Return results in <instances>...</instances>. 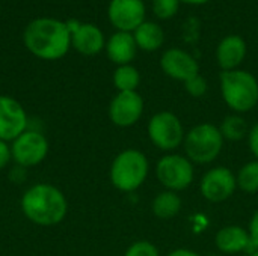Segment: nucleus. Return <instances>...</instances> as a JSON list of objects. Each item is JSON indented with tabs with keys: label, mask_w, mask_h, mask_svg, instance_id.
<instances>
[{
	"label": "nucleus",
	"mask_w": 258,
	"mask_h": 256,
	"mask_svg": "<svg viewBox=\"0 0 258 256\" xmlns=\"http://www.w3.org/2000/svg\"><path fill=\"white\" fill-rule=\"evenodd\" d=\"M159 181L171 192L184 190L194 181V167L190 161L181 155H166L156 167Z\"/></svg>",
	"instance_id": "6e6552de"
},
{
	"label": "nucleus",
	"mask_w": 258,
	"mask_h": 256,
	"mask_svg": "<svg viewBox=\"0 0 258 256\" xmlns=\"http://www.w3.org/2000/svg\"><path fill=\"white\" fill-rule=\"evenodd\" d=\"M124 256H159V250L150 241H136L127 249Z\"/></svg>",
	"instance_id": "b1692460"
},
{
	"label": "nucleus",
	"mask_w": 258,
	"mask_h": 256,
	"mask_svg": "<svg viewBox=\"0 0 258 256\" xmlns=\"http://www.w3.org/2000/svg\"><path fill=\"white\" fill-rule=\"evenodd\" d=\"M251 256H258V250H255V252H252V253H251Z\"/></svg>",
	"instance_id": "7c9ffc66"
},
{
	"label": "nucleus",
	"mask_w": 258,
	"mask_h": 256,
	"mask_svg": "<svg viewBox=\"0 0 258 256\" xmlns=\"http://www.w3.org/2000/svg\"><path fill=\"white\" fill-rule=\"evenodd\" d=\"M180 0H153V12L159 20H169L177 15Z\"/></svg>",
	"instance_id": "5701e85b"
},
{
	"label": "nucleus",
	"mask_w": 258,
	"mask_h": 256,
	"mask_svg": "<svg viewBox=\"0 0 258 256\" xmlns=\"http://www.w3.org/2000/svg\"><path fill=\"white\" fill-rule=\"evenodd\" d=\"M71 33V45L83 56H95L104 47V35L100 27L89 23H79L77 20L65 21Z\"/></svg>",
	"instance_id": "f8f14e48"
},
{
	"label": "nucleus",
	"mask_w": 258,
	"mask_h": 256,
	"mask_svg": "<svg viewBox=\"0 0 258 256\" xmlns=\"http://www.w3.org/2000/svg\"><path fill=\"white\" fill-rule=\"evenodd\" d=\"M144 112V101L141 95L133 92H118L109 106V118L118 127H132L135 125Z\"/></svg>",
	"instance_id": "9b49d317"
},
{
	"label": "nucleus",
	"mask_w": 258,
	"mask_h": 256,
	"mask_svg": "<svg viewBox=\"0 0 258 256\" xmlns=\"http://www.w3.org/2000/svg\"><path fill=\"white\" fill-rule=\"evenodd\" d=\"M207 256H218V255H207Z\"/></svg>",
	"instance_id": "2f4dec72"
},
{
	"label": "nucleus",
	"mask_w": 258,
	"mask_h": 256,
	"mask_svg": "<svg viewBox=\"0 0 258 256\" xmlns=\"http://www.w3.org/2000/svg\"><path fill=\"white\" fill-rule=\"evenodd\" d=\"M216 246L224 253H237L254 247L251 243L249 232L240 226H227L222 228L216 235Z\"/></svg>",
	"instance_id": "f3484780"
},
{
	"label": "nucleus",
	"mask_w": 258,
	"mask_h": 256,
	"mask_svg": "<svg viewBox=\"0 0 258 256\" xmlns=\"http://www.w3.org/2000/svg\"><path fill=\"white\" fill-rule=\"evenodd\" d=\"M246 57V42L239 35L225 36L216 48V60L222 71L237 69Z\"/></svg>",
	"instance_id": "2eb2a0df"
},
{
	"label": "nucleus",
	"mask_w": 258,
	"mask_h": 256,
	"mask_svg": "<svg viewBox=\"0 0 258 256\" xmlns=\"http://www.w3.org/2000/svg\"><path fill=\"white\" fill-rule=\"evenodd\" d=\"M148 136L159 149L171 151L180 146L184 133L180 119L174 113L160 112L151 118L148 124Z\"/></svg>",
	"instance_id": "0eeeda50"
},
{
	"label": "nucleus",
	"mask_w": 258,
	"mask_h": 256,
	"mask_svg": "<svg viewBox=\"0 0 258 256\" xmlns=\"http://www.w3.org/2000/svg\"><path fill=\"white\" fill-rule=\"evenodd\" d=\"M180 210H181V199L178 198V195H175V192L168 190L159 193L153 201V213L157 219L169 220L175 217L180 213Z\"/></svg>",
	"instance_id": "6ab92c4d"
},
{
	"label": "nucleus",
	"mask_w": 258,
	"mask_h": 256,
	"mask_svg": "<svg viewBox=\"0 0 258 256\" xmlns=\"http://www.w3.org/2000/svg\"><path fill=\"white\" fill-rule=\"evenodd\" d=\"M237 180L228 167H215L209 170L201 181V192L210 202L227 201L236 190Z\"/></svg>",
	"instance_id": "ddd939ff"
},
{
	"label": "nucleus",
	"mask_w": 258,
	"mask_h": 256,
	"mask_svg": "<svg viewBox=\"0 0 258 256\" xmlns=\"http://www.w3.org/2000/svg\"><path fill=\"white\" fill-rule=\"evenodd\" d=\"M249 148L258 158V124H255L249 131Z\"/></svg>",
	"instance_id": "cd10ccee"
},
{
	"label": "nucleus",
	"mask_w": 258,
	"mask_h": 256,
	"mask_svg": "<svg viewBox=\"0 0 258 256\" xmlns=\"http://www.w3.org/2000/svg\"><path fill=\"white\" fill-rule=\"evenodd\" d=\"M141 83L139 71L132 65H121L113 72V84L119 92H133Z\"/></svg>",
	"instance_id": "aec40b11"
},
{
	"label": "nucleus",
	"mask_w": 258,
	"mask_h": 256,
	"mask_svg": "<svg viewBox=\"0 0 258 256\" xmlns=\"http://www.w3.org/2000/svg\"><path fill=\"white\" fill-rule=\"evenodd\" d=\"M23 42L38 59L57 60L63 57L71 47V33L67 23L42 17L26 26L23 32Z\"/></svg>",
	"instance_id": "f257e3e1"
},
{
	"label": "nucleus",
	"mask_w": 258,
	"mask_h": 256,
	"mask_svg": "<svg viewBox=\"0 0 258 256\" xmlns=\"http://www.w3.org/2000/svg\"><path fill=\"white\" fill-rule=\"evenodd\" d=\"M148 175V160L138 149L118 154L110 167V181L121 192H133L142 186Z\"/></svg>",
	"instance_id": "20e7f679"
},
{
	"label": "nucleus",
	"mask_w": 258,
	"mask_h": 256,
	"mask_svg": "<svg viewBox=\"0 0 258 256\" xmlns=\"http://www.w3.org/2000/svg\"><path fill=\"white\" fill-rule=\"evenodd\" d=\"M48 154L47 137L35 130H26L11 143L12 160L21 167H32L45 160Z\"/></svg>",
	"instance_id": "423d86ee"
},
{
	"label": "nucleus",
	"mask_w": 258,
	"mask_h": 256,
	"mask_svg": "<svg viewBox=\"0 0 258 256\" xmlns=\"http://www.w3.org/2000/svg\"><path fill=\"white\" fill-rule=\"evenodd\" d=\"M168 256H200L198 253L192 252V250H187V249H178V250H174L171 252Z\"/></svg>",
	"instance_id": "c85d7f7f"
},
{
	"label": "nucleus",
	"mask_w": 258,
	"mask_h": 256,
	"mask_svg": "<svg viewBox=\"0 0 258 256\" xmlns=\"http://www.w3.org/2000/svg\"><path fill=\"white\" fill-rule=\"evenodd\" d=\"M133 38L136 41L138 48H141L144 51H156L165 42V32L160 24L145 20L133 32Z\"/></svg>",
	"instance_id": "a211bd4d"
},
{
	"label": "nucleus",
	"mask_w": 258,
	"mask_h": 256,
	"mask_svg": "<svg viewBox=\"0 0 258 256\" xmlns=\"http://www.w3.org/2000/svg\"><path fill=\"white\" fill-rule=\"evenodd\" d=\"M145 14L144 0H110L107 8L109 21L118 32L133 33L145 21Z\"/></svg>",
	"instance_id": "1a4fd4ad"
},
{
	"label": "nucleus",
	"mask_w": 258,
	"mask_h": 256,
	"mask_svg": "<svg viewBox=\"0 0 258 256\" xmlns=\"http://www.w3.org/2000/svg\"><path fill=\"white\" fill-rule=\"evenodd\" d=\"M184 88L189 92V95H192L195 98H200L207 92V81H206V78L203 75L198 74V75L189 78L187 81H184Z\"/></svg>",
	"instance_id": "393cba45"
},
{
	"label": "nucleus",
	"mask_w": 258,
	"mask_h": 256,
	"mask_svg": "<svg viewBox=\"0 0 258 256\" xmlns=\"http://www.w3.org/2000/svg\"><path fill=\"white\" fill-rule=\"evenodd\" d=\"M224 137L213 124H200L194 127L184 140V149L192 161L206 164L213 161L222 151Z\"/></svg>",
	"instance_id": "39448f33"
},
{
	"label": "nucleus",
	"mask_w": 258,
	"mask_h": 256,
	"mask_svg": "<svg viewBox=\"0 0 258 256\" xmlns=\"http://www.w3.org/2000/svg\"><path fill=\"white\" fill-rule=\"evenodd\" d=\"M12 155H11V146L8 145V142L0 140V170L5 169L9 161H11Z\"/></svg>",
	"instance_id": "a878e982"
},
{
	"label": "nucleus",
	"mask_w": 258,
	"mask_h": 256,
	"mask_svg": "<svg viewBox=\"0 0 258 256\" xmlns=\"http://www.w3.org/2000/svg\"><path fill=\"white\" fill-rule=\"evenodd\" d=\"M106 53L107 57L116 63L118 66L121 65H130V62L135 59L138 45L133 38V33L130 32H116L113 33L107 42H106Z\"/></svg>",
	"instance_id": "dca6fc26"
},
{
	"label": "nucleus",
	"mask_w": 258,
	"mask_h": 256,
	"mask_svg": "<svg viewBox=\"0 0 258 256\" xmlns=\"http://www.w3.org/2000/svg\"><path fill=\"white\" fill-rule=\"evenodd\" d=\"M221 134L224 139L228 140H240L248 134V124L245 122L243 118L237 115L227 116L221 125Z\"/></svg>",
	"instance_id": "412c9836"
},
{
	"label": "nucleus",
	"mask_w": 258,
	"mask_h": 256,
	"mask_svg": "<svg viewBox=\"0 0 258 256\" xmlns=\"http://www.w3.org/2000/svg\"><path fill=\"white\" fill-rule=\"evenodd\" d=\"M21 211L35 225L54 226L65 219L68 204L65 195L57 187L39 183L24 192Z\"/></svg>",
	"instance_id": "f03ea898"
},
{
	"label": "nucleus",
	"mask_w": 258,
	"mask_h": 256,
	"mask_svg": "<svg viewBox=\"0 0 258 256\" xmlns=\"http://www.w3.org/2000/svg\"><path fill=\"white\" fill-rule=\"evenodd\" d=\"M221 92L227 106L236 112H249L258 103L257 78L243 69L222 71Z\"/></svg>",
	"instance_id": "7ed1b4c3"
},
{
	"label": "nucleus",
	"mask_w": 258,
	"mask_h": 256,
	"mask_svg": "<svg viewBox=\"0 0 258 256\" xmlns=\"http://www.w3.org/2000/svg\"><path fill=\"white\" fill-rule=\"evenodd\" d=\"M249 237H251V243L252 246L258 249V211L254 214L251 225H249Z\"/></svg>",
	"instance_id": "bb28decb"
},
{
	"label": "nucleus",
	"mask_w": 258,
	"mask_h": 256,
	"mask_svg": "<svg viewBox=\"0 0 258 256\" xmlns=\"http://www.w3.org/2000/svg\"><path fill=\"white\" fill-rule=\"evenodd\" d=\"M181 3H186V5H194V6H200V5H206L209 3L210 0H180Z\"/></svg>",
	"instance_id": "c756f323"
},
{
	"label": "nucleus",
	"mask_w": 258,
	"mask_h": 256,
	"mask_svg": "<svg viewBox=\"0 0 258 256\" xmlns=\"http://www.w3.org/2000/svg\"><path fill=\"white\" fill-rule=\"evenodd\" d=\"M237 186L248 193L258 192V160L245 164L237 177Z\"/></svg>",
	"instance_id": "4be33fe9"
},
{
	"label": "nucleus",
	"mask_w": 258,
	"mask_h": 256,
	"mask_svg": "<svg viewBox=\"0 0 258 256\" xmlns=\"http://www.w3.org/2000/svg\"><path fill=\"white\" fill-rule=\"evenodd\" d=\"M27 113L20 101L8 95H0V140H15L27 130Z\"/></svg>",
	"instance_id": "9d476101"
},
{
	"label": "nucleus",
	"mask_w": 258,
	"mask_h": 256,
	"mask_svg": "<svg viewBox=\"0 0 258 256\" xmlns=\"http://www.w3.org/2000/svg\"><path fill=\"white\" fill-rule=\"evenodd\" d=\"M160 66L168 77L180 81H187L189 78L200 74L198 62L194 59V56L181 48L166 50L162 54Z\"/></svg>",
	"instance_id": "4468645a"
}]
</instances>
